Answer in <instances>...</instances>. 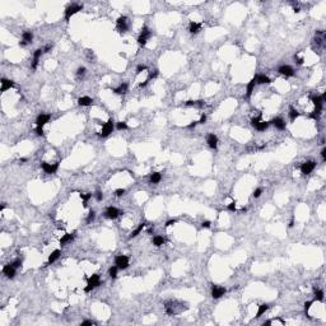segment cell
<instances>
[{
    "label": "cell",
    "instance_id": "6da1fadb",
    "mask_svg": "<svg viewBox=\"0 0 326 326\" xmlns=\"http://www.w3.org/2000/svg\"><path fill=\"white\" fill-rule=\"evenodd\" d=\"M87 282H88V284L84 288V292H90L93 288H97V287L101 285V278L98 274H93L92 276H89Z\"/></svg>",
    "mask_w": 326,
    "mask_h": 326
},
{
    "label": "cell",
    "instance_id": "7a4b0ae2",
    "mask_svg": "<svg viewBox=\"0 0 326 326\" xmlns=\"http://www.w3.org/2000/svg\"><path fill=\"white\" fill-rule=\"evenodd\" d=\"M82 9H83L82 4H72V5H69L68 8L65 9V20H66V22H69L70 18H72L74 14L80 12Z\"/></svg>",
    "mask_w": 326,
    "mask_h": 326
},
{
    "label": "cell",
    "instance_id": "3957f363",
    "mask_svg": "<svg viewBox=\"0 0 326 326\" xmlns=\"http://www.w3.org/2000/svg\"><path fill=\"white\" fill-rule=\"evenodd\" d=\"M152 37V32L149 31L148 27H143L142 28V32H140V36L138 38V43L140 45V46H145L147 42H148V40Z\"/></svg>",
    "mask_w": 326,
    "mask_h": 326
},
{
    "label": "cell",
    "instance_id": "277c9868",
    "mask_svg": "<svg viewBox=\"0 0 326 326\" xmlns=\"http://www.w3.org/2000/svg\"><path fill=\"white\" fill-rule=\"evenodd\" d=\"M115 265H116L118 269L124 270V269H126L129 266V257L126 256V255H118V256H116V259H115Z\"/></svg>",
    "mask_w": 326,
    "mask_h": 326
},
{
    "label": "cell",
    "instance_id": "5b68a950",
    "mask_svg": "<svg viewBox=\"0 0 326 326\" xmlns=\"http://www.w3.org/2000/svg\"><path fill=\"white\" fill-rule=\"evenodd\" d=\"M115 129V125H114V120H108L107 122H104V124L102 125V130H101V136H103V138H106V136H108L111 134L112 131H114Z\"/></svg>",
    "mask_w": 326,
    "mask_h": 326
},
{
    "label": "cell",
    "instance_id": "8992f818",
    "mask_svg": "<svg viewBox=\"0 0 326 326\" xmlns=\"http://www.w3.org/2000/svg\"><path fill=\"white\" fill-rule=\"evenodd\" d=\"M41 168L43 170L45 173L47 175H52V173H56V171L59 170V163H46V162H42L41 163Z\"/></svg>",
    "mask_w": 326,
    "mask_h": 326
},
{
    "label": "cell",
    "instance_id": "52a82bcc",
    "mask_svg": "<svg viewBox=\"0 0 326 326\" xmlns=\"http://www.w3.org/2000/svg\"><path fill=\"white\" fill-rule=\"evenodd\" d=\"M120 214H122V213L117 208H115V206H108L106 209V212H104V217L107 219H116Z\"/></svg>",
    "mask_w": 326,
    "mask_h": 326
},
{
    "label": "cell",
    "instance_id": "ba28073f",
    "mask_svg": "<svg viewBox=\"0 0 326 326\" xmlns=\"http://www.w3.org/2000/svg\"><path fill=\"white\" fill-rule=\"evenodd\" d=\"M315 167H316V162H313V161H308V162H304L302 166H301V172H302L303 175H310L315 170Z\"/></svg>",
    "mask_w": 326,
    "mask_h": 326
},
{
    "label": "cell",
    "instance_id": "9c48e42d",
    "mask_svg": "<svg viewBox=\"0 0 326 326\" xmlns=\"http://www.w3.org/2000/svg\"><path fill=\"white\" fill-rule=\"evenodd\" d=\"M116 24H117L118 32H125V31H128V17L120 15L116 20Z\"/></svg>",
    "mask_w": 326,
    "mask_h": 326
},
{
    "label": "cell",
    "instance_id": "30bf717a",
    "mask_svg": "<svg viewBox=\"0 0 326 326\" xmlns=\"http://www.w3.org/2000/svg\"><path fill=\"white\" fill-rule=\"evenodd\" d=\"M226 288H223V287H218V285H213L212 287V297L214 299H218L220 298L222 296H224L226 294Z\"/></svg>",
    "mask_w": 326,
    "mask_h": 326
},
{
    "label": "cell",
    "instance_id": "8fae6325",
    "mask_svg": "<svg viewBox=\"0 0 326 326\" xmlns=\"http://www.w3.org/2000/svg\"><path fill=\"white\" fill-rule=\"evenodd\" d=\"M278 72H279L282 75H284V76H293V75H294V69L292 68V66H289V65H282V66H279Z\"/></svg>",
    "mask_w": 326,
    "mask_h": 326
},
{
    "label": "cell",
    "instance_id": "7c38bea8",
    "mask_svg": "<svg viewBox=\"0 0 326 326\" xmlns=\"http://www.w3.org/2000/svg\"><path fill=\"white\" fill-rule=\"evenodd\" d=\"M3 274H4L6 278L9 279H13L14 275H15V268L12 265V264H8L3 268Z\"/></svg>",
    "mask_w": 326,
    "mask_h": 326
},
{
    "label": "cell",
    "instance_id": "4fadbf2b",
    "mask_svg": "<svg viewBox=\"0 0 326 326\" xmlns=\"http://www.w3.org/2000/svg\"><path fill=\"white\" fill-rule=\"evenodd\" d=\"M206 143L212 149H217L218 147V136L215 134H208L206 135Z\"/></svg>",
    "mask_w": 326,
    "mask_h": 326
},
{
    "label": "cell",
    "instance_id": "5bb4252c",
    "mask_svg": "<svg viewBox=\"0 0 326 326\" xmlns=\"http://www.w3.org/2000/svg\"><path fill=\"white\" fill-rule=\"evenodd\" d=\"M50 118H51V116L48 114H41V115H38L37 116V118H36V124H37V126H43V125H46L48 121H50Z\"/></svg>",
    "mask_w": 326,
    "mask_h": 326
},
{
    "label": "cell",
    "instance_id": "9a60e30c",
    "mask_svg": "<svg viewBox=\"0 0 326 326\" xmlns=\"http://www.w3.org/2000/svg\"><path fill=\"white\" fill-rule=\"evenodd\" d=\"M269 122L274 125L278 130H284V129H285V121L283 120L282 117H275V118H273V120L269 121Z\"/></svg>",
    "mask_w": 326,
    "mask_h": 326
},
{
    "label": "cell",
    "instance_id": "2e32d148",
    "mask_svg": "<svg viewBox=\"0 0 326 326\" xmlns=\"http://www.w3.org/2000/svg\"><path fill=\"white\" fill-rule=\"evenodd\" d=\"M200 29H201V23L190 22V24H189V32H190L191 34H196Z\"/></svg>",
    "mask_w": 326,
    "mask_h": 326
},
{
    "label": "cell",
    "instance_id": "e0dca14e",
    "mask_svg": "<svg viewBox=\"0 0 326 326\" xmlns=\"http://www.w3.org/2000/svg\"><path fill=\"white\" fill-rule=\"evenodd\" d=\"M311 101L313 102L315 107H316V111H322V104H324V101L321 100L320 96H312V97H311Z\"/></svg>",
    "mask_w": 326,
    "mask_h": 326
},
{
    "label": "cell",
    "instance_id": "ac0fdd59",
    "mask_svg": "<svg viewBox=\"0 0 326 326\" xmlns=\"http://www.w3.org/2000/svg\"><path fill=\"white\" fill-rule=\"evenodd\" d=\"M255 84H256V80L251 79L250 82H248L247 87H246V98H250L252 96V93H254V89H255Z\"/></svg>",
    "mask_w": 326,
    "mask_h": 326
},
{
    "label": "cell",
    "instance_id": "d6986e66",
    "mask_svg": "<svg viewBox=\"0 0 326 326\" xmlns=\"http://www.w3.org/2000/svg\"><path fill=\"white\" fill-rule=\"evenodd\" d=\"M13 87H14V82H13V80L5 79V78L1 79V92H5V90L13 88Z\"/></svg>",
    "mask_w": 326,
    "mask_h": 326
},
{
    "label": "cell",
    "instance_id": "ffe728a7",
    "mask_svg": "<svg viewBox=\"0 0 326 326\" xmlns=\"http://www.w3.org/2000/svg\"><path fill=\"white\" fill-rule=\"evenodd\" d=\"M60 255H61V251L60 250H55V251H52L51 252V255L50 256H48V261H47V264L46 265H51V264H54V262L57 260L59 257H60Z\"/></svg>",
    "mask_w": 326,
    "mask_h": 326
},
{
    "label": "cell",
    "instance_id": "44dd1931",
    "mask_svg": "<svg viewBox=\"0 0 326 326\" xmlns=\"http://www.w3.org/2000/svg\"><path fill=\"white\" fill-rule=\"evenodd\" d=\"M255 80H256L257 84H269V83H271L270 78H269L268 75H264V74L256 75V76H255Z\"/></svg>",
    "mask_w": 326,
    "mask_h": 326
},
{
    "label": "cell",
    "instance_id": "7402d4cb",
    "mask_svg": "<svg viewBox=\"0 0 326 326\" xmlns=\"http://www.w3.org/2000/svg\"><path fill=\"white\" fill-rule=\"evenodd\" d=\"M128 88H129V84L128 83H121L117 88H114L112 90H114L116 94H125L126 92H128Z\"/></svg>",
    "mask_w": 326,
    "mask_h": 326
},
{
    "label": "cell",
    "instance_id": "603a6c76",
    "mask_svg": "<svg viewBox=\"0 0 326 326\" xmlns=\"http://www.w3.org/2000/svg\"><path fill=\"white\" fill-rule=\"evenodd\" d=\"M92 102H93L92 98H90V97H87V96L80 97L79 100H78V104H79V106H83V107L90 106V104H92Z\"/></svg>",
    "mask_w": 326,
    "mask_h": 326
},
{
    "label": "cell",
    "instance_id": "cb8c5ba5",
    "mask_svg": "<svg viewBox=\"0 0 326 326\" xmlns=\"http://www.w3.org/2000/svg\"><path fill=\"white\" fill-rule=\"evenodd\" d=\"M145 226H147V223H144V222H143V223H140L139 226L136 227V228H135V229L130 233V236H129V238L131 240V238H134V237L138 236V234H140V233H142V231L144 229V227H145Z\"/></svg>",
    "mask_w": 326,
    "mask_h": 326
},
{
    "label": "cell",
    "instance_id": "d4e9b609",
    "mask_svg": "<svg viewBox=\"0 0 326 326\" xmlns=\"http://www.w3.org/2000/svg\"><path fill=\"white\" fill-rule=\"evenodd\" d=\"M73 240H74V234H73V233H66V234H64V236L61 237V240H60V245H61V246H65L66 243L72 242Z\"/></svg>",
    "mask_w": 326,
    "mask_h": 326
},
{
    "label": "cell",
    "instance_id": "484cf974",
    "mask_svg": "<svg viewBox=\"0 0 326 326\" xmlns=\"http://www.w3.org/2000/svg\"><path fill=\"white\" fill-rule=\"evenodd\" d=\"M22 41L24 42V43H31V42L33 41V33L29 32V31H27V32H23V34H22Z\"/></svg>",
    "mask_w": 326,
    "mask_h": 326
},
{
    "label": "cell",
    "instance_id": "4316f807",
    "mask_svg": "<svg viewBox=\"0 0 326 326\" xmlns=\"http://www.w3.org/2000/svg\"><path fill=\"white\" fill-rule=\"evenodd\" d=\"M268 308H269V304H266V303L260 304V306H259V308H257V312H256V318L261 317L262 315H264L266 311H268Z\"/></svg>",
    "mask_w": 326,
    "mask_h": 326
},
{
    "label": "cell",
    "instance_id": "83f0119b",
    "mask_svg": "<svg viewBox=\"0 0 326 326\" xmlns=\"http://www.w3.org/2000/svg\"><path fill=\"white\" fill-rule=\"evenodd\" d=\"M162 180V175H161L159 172H153L152 175H150V184H158V182Z\"/></svg>",
    "mask_w": 326,
    "mask_h": 326
},
{
    "label": "cell",
    "instance_id": "f1b7e54d",
    "mask_svg": "<svg viewBox=\"0 0 326 326\" xmlns=\"http://www.w3.org/2000/svg\"><path fill=\"white\" fill-rule=\"evenodd\" d=\"M269 125H270V122H269V121H260L256 126H255V129H256L257 131H265L266 129L269 128Z\"/></svg>",
    "mask_w": 326,
    "mask_h": 326
},
{
    "label": "cell",
    "instance_id": "f546056e",
    "mask_svg": "<svg viewBox=\"0 0 326 326\" xmlns=\"http://www.w3.org/2000/svg\"><path fill=\"white\" fill-rule=\"evenodd\" d=\"M313 293H315V298H316V301H320V302L324 301V290L322 289H318V288H316V287H313Z\"/></svg>",
    "mask_w": 326,
    "mask_h": 326
},
{
    "label": "cell",
    "instance_id": "4dcf8cb0",
    "mask_svg": "<svg viewBox=\"0 0 326 326\" xmlns=\"http://www.w3.org/2000/svg\"><path fill=\"white\" fill-rule=\"evenodd\" d=\"M164 242H166V240H164L162 236H154V237H153V245H154L156 247L162 246Z\"/></svg>",
    "mask_w": 326,
    "mask_h": 326
},
{
    "label": "cell",
    "instance_id": "1f68e13d",
    "mask_svg": "<svg viewBox=\"0 0 326 326\" xmlns=\"http://www.w3.org/2000/svg\"><path fill=\"white\" fill-rule=\"evenodd\" d=\"M298 116H299L298 110H296L294 107H290V110H289V118H290V121H296V118H298Z\"/></svg>",
    "mask_w": 326,
    "mask_h": 326
},
{
    "label": "cell",
    "instance_id": "d6a6232c",
    "mask_svg": "<svg viewBox=\"0 0 326 326\" xmlns=\"http://www.w3.org/2000/svg\"><path fill=\"white\" fill-rule=\"evenodd\" d=\"M185 104L186 106H194V107H203L205 104V102L204 101H187Z\"/></svg>",
    "mask_w": 326,
    "mask_h": 326
},
{
    "label": "cell",
    "instance_id": "836d02e7",
    "mask_svg": "<svg viewBox=\"0 0 326 326\" xmlns=\"http://www.w3.org/2000/svg\"><path fill=\"white\" fill-rule=\"evenodd\" d=\"M80 198H82V200H83V206L87 208V206H88V200L92 198V194H90V192H88V194H80Z\"/></svg>",
    "mask_w": 326,
    "mask_h": 326
},
{
    "label": "cell",
    "instance_id": "e575fe53",
    "mask_svg": "<svg viewBox=\"0 0 326 326\" xmlns=\"http://www.w3.org/2000/svg\"><path fill=\"white\" fill-rule=\"evenodd\" d=\"M117 266L115 265V266H111L110 269H108V275H110V278H112V279H115L117 276Z\"/></svg>",
    "mask_w": 326,
    "mask_h": 326
},
{
    "label": "cell",
    "instance_id": "d590c367",
    "mask_svg": "<svg viewBox=\"0 0 326 326\" xmlns=\"http://www.w3.org/2000/svg\"><path fill=\"white\" fill-rule=\"evenodd\" d=\"M94 218H96V213H94L93 210H90V212H89V214H88V217H87V219H86L87 224H89L90 222H93Z\"/></svg>",
    "mask_w": 326,
    "mask_h": 326
},
{
    "label": "cell",
    "instance_id": "8d00e7d4",
    "mask_svg": "<svg viewBox=\"0 0 326 326\" xmlns=\"http://www.w3.org/2000/svg\"><path fill=\"white\" fill-rule=\"evenodd\" d=\"M116 128H117V130H126L129 126H128V124H126L125 121H120V122H117Z\"/></svg>",
    "mask_w": 326,
    "mask_h": 326
},
{
    "label": "cell",
    "instance_id": "74e56055",
    "mask_svg": "<svg viewBox=\"0 0 326 326\" xmlns=\"http://www.w3.org/2000/svg\"><path fill=\"white\" fill-rule=\"evenodd\" d=\"M42 52H43V48H37V50L33 52V59H36V60H40Z\"/></svg>",
    "mask_w": 326,
    "mask_h": 326
},
{
    "label": "cell",
    "instance_id": "f35d334b",
    "mask_svg": "<svg viewBox=\"0 0 326 326\" xmlns=\"http://www.w3.org/2000/svg\"><path fill=\"white\" fill-rule=\"evenodd\" d=\"M320 115H321V111H316V110H315L312 114L310 115V117H311V118H315V120H318V118H320Z\"/></svg>",
    "mask_w": 326,
    "mask_h": 326
},
{
    "label": "cell",
    "instance_id": "ab89813d",
    "mask_svg": "<svg viewBox=\"0 0 326 326\" xmlns=\"http://www.w3.org/2000/svg\"><path fill=\"white\" fill-rule=\"evenodd\" d=\"M261 194H262V189H261V187H257L256 190L254 191V194H252V195H254V198L257 199V198H260V196H261Z\"/></svg>",
    "mask_w": 326,
    "mask_h": 326
},
{
    "label": "cell",
    "instance_id": "60d3db41",
    "mask_svg": "<svg viewBox=\"0 0 326 326\" xmlns=\"http://www.w3.org/2000/svg\"><path fill=\"white\" fill-rule=\"evenodd\" d=\"M86 68H84V66H80V68H78V70H76V75L78 76H82V75H84L86 74Z\"/></svg>",
    "mask_w": 326,
    "mask_h": 326
},
{
    "label": "cell",
    "instance_id": "b9f144b4",
    "mask_svg": "<svg viewBox=\"0 0 326 326\" xmlns=\"http://www.w3.org/2000/svg\"><path fill=\"white\" fill-rule=\"evenodd\" d=\"M157 76H158V70H153V72H150V73H149L148 80H150V79H154V78H157Z\"/></svg>",
    "mask_w": 326,
    "mask_h": 326
},
{
    "label": "cell",
    "instance_id": "7bdbcfd3",
    "mask_svg": "<svg viewBox=\"0 0 326 326\" xmlns=\"http://www.w3.org/2000/svg\"><path fill=\"white\" fill-rule=\"evenodd\" d=\"M12 265H13L15 269H18V268H20V266H22V260H20V259H17L15 261L12 262Z\"/></svg>",
    "mask_w": 326,
    "mask_h": 326
},
{
    "label": "cell",
    "instance_id": "ee69618b",
    "mask_svg": "<svg viewBox=\"0 0 326 326\" xmlns=\"http://www.w3.org/2000/svg\"><path fill=\"white\" fill-rule=\"evenodd\" d=\"M144 70H147V65H138V68H136V74H140V73H143Z\"/></svg>",
    "mask_w": 326,
    "mask_h": 326
},
{
    "label": "cell",
    "instance_id": "f6af8a7d",
    "mask_svg": "<svg viewBox=\"0 0 326 326\" xmlns=\"http://www.w3.org/2000/svg\"><path fill=\"white\" fill-rule=\"evenodd\" d=\"M260 121H261V116H259V117H254V118H252V120H251V125H252V126H254V128H255V126H256V125H257V124H259V122H260Z\"/></svg>",
    "mask_w": 326,
    "mask_h": 326
},
{
    "label": "cell",
    "instance_id": "bcb514c9",
    "mask_svg": "<svg viewBox=\"0 0 326 326\" xmlns=\"http://www.w3.org/2000/svg\"><path fill=\"white\" fill-rule=\"evenodd\" d=\"M311 306H312V301H308V302L304 303V312H306V315L308 313V310L311 308Z\"/></svg>",
    "mask_w": 326,
    "mask_h": 326
},
{
    "label": "cell",
    "instance_id": "7dc6e473",
    "mask_svg": "<svg viewBox=\"0 0 326 326\" xmlns=\"http://www.w3.org/2000/svg\"><path fill=\"white\" fill-rule=\"evenodd\" d=\"M227 209H228L229 212H236V203L232 201L231 204H228V206H227Z\"/></svg>",
    "mask_w": 326,
    "mask_h": 326
},
{
    "label": "cell",
    "instance_id": "c3c4849f",
    "mask_svg": "<svg viewBox=\"0 0 326 326\" xmlns=\"http://www.w3.org/2000/svg\"><path fill=\"white\" fill-rule=\"evenodd\" d=\"M36 134L38 136H43V128H41V126H37L36 128Z\"/></svg>",
    "mask_w": 326,
    "mask_h": 326
},
{
    "label": "cell",
    "instance_id": "681fc988",
    "mask_svg": "<svg viewBox=\"0 0 326 326\" xmlns=\"http://www.w3.org/2000/svg\"><path fill=\"white\" fill-rule=\"evenodd\" d=\"M102 199H103V194L101 191H97L96 192V200L97 201H102Z\"/></svg>",
    "mask_w": 326,
    "mask_h": 326
},
{
    "label": "cell",
    "instance_id": "f907efd6",
    "mask_svg": "<svg viewBox=\"0 0 326 326\" xmlns=\"http://www.w3.org/2000/svg\"><path fill=\"white\" fill-rule=\"evenodd\" d=\"M176 223H177V219L167 220V222H166V227H171V226H173V224H176Z\"/></svg>",
    "mask_w": 326,
    "mask_h": 326
},
{
    "label": "cell",
    "instance_id": "816d5d0a",
    "mask_svg": "<svg viewBox=\"0 0 326 326\" xmlns=\"http://www.w3.org/2000/svg\"><path fill=\"white\" fill-rule=\"evenodd\" d=\"M294 60H296V62L298 65H302L303 64V61H304V59L303 57H298V56H294Z\"/></svg>",
    "mask_w": 326,
    "mask_h": 326
},
{
    "label": "cell",
    "instance_id": "f5cc1de1",
    "mask_svg": "<svg viewBox=\"0 0 326 326\" xmlns=\"http://www.w3.org/2000/svg\"><path fill=\"white\" fill-rule=\"evenodd\" d=\"M115 194H116V196H122L125 194V189H117V190L115 191Z\"/></svg>",
    "mask_w": 326,
    "mask_h": 326
},
{
    "label": "cell",
    "instance_id": "db71d44e",
    "mask_svg": "<svg viewBox=\"0 0 326 326\" xmlns=\"http://www.w3.org/2000/svg\"><path fill=\"white\" fill-rule=\"evenodd\" d=\"M210 224H212V223H210L209 220H204V222L201 223V227H203V228H210Z\"/></svg>",
    "mask_w": 326,
    "mask_h": 326
},
{
    "label": "cell",
    "instance_id": "11a10c76",
    "mask_svg": "<svg viewBox=\"0 0 326 326\" xmlns=\"http://www.w3.org/2000/svg\"><path fill=\"white\" fill-rule=\"evenodd\" d=\"M80 325H82V326H92V325H94V322H92V321H88V320H87V321H83V322H82V324H80Z\"/></svg>",
    "mask_w": 326,
    "mask_h": 326
},
{
    "label": "cell",
    "instance_id": "9f6ffc18",
    "mask_svg": "<svg viewBox=\"0 0 326 326\" xmlns=\"http://www.w3.org/2000/svg\"><path fill=\"white\" fill-rule=\"evenodd\" d=\"M198 124H199V121H192L191 124H189V125H187V129H194Z\"/></svg>",
    "mask_w": 326,
    "mask_h": 326
},
{
    "label": "cell",
    "instance_id": "6f0895ef",
    "mask_svg": "<svg viewBox=\"0 0 326 326\" xmlns=\"http://www.w3.org/2000/svg\"><path fill=\"white\" fill-rule=\"evenodd\" d=\"M205 121H206V115H201L200 120H199V124H205Z\"/></svg>",
    "mask_w": 326,
    "mask_h": 326
},
{
    "label": "cell",
    "instance_id": "680465c9",
    "mask_svg": "<svg viewBox=\"0 0 326 326\" xmlns=\"http://www.w3.org/2000/svg\"><path fill=\"white\" fill-rule=\"evenodd\" d=\"M51 50H52V45L50 43V45H47V46L43 48V52H50Z\"/></svg>",
    "mask_w": 326,
    "mask_h": 326
},
{
    "label": "cell",
    "instance_id": "91938a15",
    "mask_svg": "<svg viewBox=\"0 0 326 326\" xmlns=\"http://www.w3.org/2000/svg\"><path fill=\"white\" fill-rule=\"evenodd\" d=\"M148 83H149V80H148V79H147V80H145V82H143V83H140V84H139V87H140V88H145V87H147V86H148Z\"/></svg>",
    "mask_w": 326,
    "mask_h": 326
},
{
    "label": "cell",
    "instance_id": "94428289",
    "mask_svg": "<svg viewBox=\"0 0 326 326\" xmlns=\"http://www.w3.org/2000/svg\"><path fill=\"white\" fill-rule=\"evenodd\" d=\"M321 157H322V159H324V161H326V148H322V150H321Z\"/></svg>",
    "mask_w": 326,
    "mask_h": 326
},
{
    "label": "cell",
    "instance_id": "6125c7cd",
    "mask_svg": "<svg viewBox=\"0 0 326 326\" xmlns=\"http://www.w3.org/2000/svg\"><path fill=\"white\" fill-rule=\"evenodd\" d=\"M293 10H294V13H299V12H301L299 6H294V8H293Z\"/></svg>",
    "mask_w": 326,
    "mask_h": 326
},
{
    "label": "cell",
    "instance_id": "be15d7a7",
    "mask_svg": "<svg viewBox=\"0 0 326 326\" xmlns=\"http://www.w3.org/2000/svg\"><path fill=\"white\" fill-rule=\"evenodd\" d=\"M293 226H294V220L292 219V220H290V223H289V227H293Z\"/></svg>",
    "mask_w": 326,
    "mask_h": 326
},
{
    "label": "cell",
    "instance_id": "e7e4bbea",
    "mask_svg": "<svg viewBox=\"0 0 326 326\" xmlns=\"http://www.w3.org/2000/svg\"><path fill=\"white\" fill-rule=\"evenodd\" d=\"M19 162H27V158H20Z\"/></svg>",
    "mask_w": 326,
    "mask_h": 326
},
{
    "label": "cell",
    "instance_id": "03108f58",
    "mask_svg": "<svg viewBox=\"0 0 326 326\" xmlns=\"http://www.w3.org/2000/svg\"><path fill=\"white\" fill-rule=\"evenodd\" d=\"M241 212H242V213H246L247 209H246V208H242V209H241Z\"/></svg>",
    "mask_w": 326,
    "mask_h": 326
},
{
    "label": "cell",
    "instance_id": "003e7915",
    "mask_svg": "<svg viewBox=\"0 0 326 326\" xmlns=\"http://www.w3.org/2000/svg\"><path fill=\"white\" fill-rule=\"evenodd\" d=\"M4 209H5V204H3V205H1V208H0V210H1V212H3V210H4Z\"/></svg>",
    "mask_w": 326,
    "mask_h": 326
}]
</instances>
